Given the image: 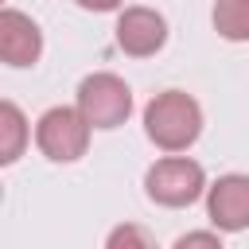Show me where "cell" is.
Instances as JSON below:
<instances>
[{
    "instance_id": "cell-3",
    "label": "cell",
    "mask_w": 249,
    "mask_h": 249,
    "mask_svg": "<svg viewBox=\"0 0 249 249\" xmlns=\"http://www.w3.org/2000/svg\"><path fill=\"white\" fill-rule=\"evenodd\" d=\"M144 187H148V198L160 202V206H191L206 191V175H202V167L195 160L167 156V160H156L148 167Z\"/></svg>"
},
{
    "instance_id": "cell-10",
    "label": "cell",
    "mask_w": 249,
    "mask_h": 249,
    "mask_svg": "<svg viewBox=\"0 0 249 249\" xmlns=\"http://www.w3.org/2000/svg\"><path fill=\"white\" fill-rule=\"evenodd\" d=\"M121 245H152V237L144 233V230H136V226H124V230H113L109 233V249H121Z\"/></svg>"
},
{
    "instance_id": "cell-7",
    "label": "cell",
    "mask_w": 249,
    "mask_h": 249,
    "mask_svg": "<svg viewBox=\"0 0 249 249\" xmlns=\"http://www.w3.org/2000/svg\"><path fill=\"white\" fill-rule=\"evenodd\" d=\"M43 51V35L35 27L31 16L16 12V8H4L0 12V58L8 66H31Z\"/></svg>"
},
{
    "instance_id": "cell-1",
    "label": "cell",
    "mask_w": 249,
    "mask_h": 249,
    "mask_svg": "<svg viewBox=\"0 0 249 249\" xmlns=\"http://www.w3.org/2000/svg\"><path fill=\"white\" fill-rule=\"evenodd\" d=\"M144 132L163 152H187L202 132V109L183 89L156 93L144 109Z\"/></svg>"
},
{
    "instance_id": "cell-6",
    "label": "cell",
    "mask_w": 249,
    "mask_h": 249,
    "mask_svg": "<svg viewBox=\"0 0 249 249\" xmlns=\"http://www.w3.org/2000/svg\"><path fill=\"white\" fill-rule=\"evenodd\" d=\"M206 214L226 233L245 230L249 226V175H222L206 195Z\"/></svg>"
},
{
    "instance_id": "cell-5",
    "label": "cell",
    "mask_w": 249,
    "mask_h": 249,
    "mask_svg": "<svg viewBox=\"0 0 249 249\" xmlns=\"http://www.w3.org/2000/svg\"><path fill=\"white\" fill-rule=\"evenodd\" d=\"M167 39V23L160 12L152 8H124L117 19V47L132 58H148L163 47Z\"/></svg>"
},
{
    "instance_id": "cell-9",
    "label": "cell",
    "mask_w": 249,
    "mask_h": 249,
    "mask_svg": "<svg viewBox=\"0 0 249 249\" xmlns=\"http://www.w3.org/2000/svg\"><path fill=\"white\" fill-rule=\"evenodd\" d=\"M214 27L230 43L249 39V0H218L214 4Z\"/></svg>"
},
{
    "instance_id": "cell-8",
    "label": "cell",
    "mask_w": 249,
    "mask_h": 249,
    "mask_svg": "<svg viewBox=\"0 0 249 249\" xmlns=\"http://www.w3.org/2000/svg\"><path fill=\"white\" fill-rule=\"evenodd\" d=\"M23 140H27V121L23 113L4 101L0 105V163H16L19 152H23Z\"/></svg>"
},
{
    "instance_id": "cell-11",
    "label": "cell",
    "mask_w": 249,
    "mask_h": 249,
    "mask_svg": "<svg viewBox=\"0 0 249 249\" xmlns=\"http://www.w3.org/2000/svg\"><path fill=\"white\" fill-rule=\"evenodd\" d=\"M175 245L179 249H187V245H214V249H222V233H183Z\"/></svg>"
},
{
    "instance_id": "cell-12",
    "label": "cell",
    "mask_w": 249,
    "mask_h": 249,
    "mask_svg": "<svg viewBox=\"0 0 249 249\" xmlns=\"http://www.w3.org/2000/svg\"><path fill=\"white\" fill-rule=\"evenodd\" d=\"M82 8H89V12H109V8H117L121 0H78Z\"/></svg>"
},
{
    "instance_id": "cell-4",
    "label": "cell",
    "mask_w": 249,
    "mask_h": 249,
    "mask_svg": "<svg viewBox=\"0 0 249 249\" xmlns=\"http://www.w3.org/2000/svg\"><path fill=\"white\" fill-rule=\"evenodd\" d=\"M78 109L93 128H117L132 113V89L117 74H89L78 86Z\"/></svg>"
},
{
    "instance_id": "cell-2",
    "label": "cell",
    "mask_w": 249,
    "mask_h": 249,
    "mask_svg": "<svg viewBox=\"0 0 249 249\" xmlns=\"http://www.w3.org/2000/svg\"><path fill=\"white\" fill-rule=\"evenodd\" d=\"M89 121L82 117V109H66V105H54L39 117L35 124V144L47 160L54 163H74L78 156H86V144H89Z\"/></svg>"
}]
</instances>
